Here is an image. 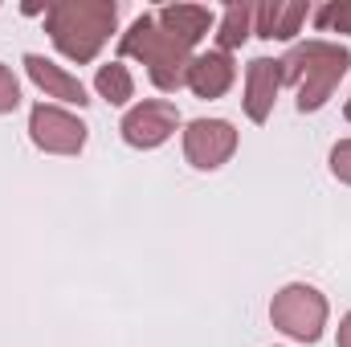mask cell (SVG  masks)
Masks as SVG:
<instances>
[{
  "mask_svg": "<svg viewBox=\"0 0 351 347\" xmlns=\"http://www.w3.org/2000/svg\"><path fill=\"white\" fill-rule=\"evenodd\" d=\"M29 74L41 82V86H49V90H58L62 98H70V102H86V94H82V86L78 82H70V78H62L58 70H49V62H41V58H29Z\"/></svg>",
  "mask_w": 351,
  "mask_h": 347,
  "instance_id": "obj_1",
  "label": "cell"
}]
</instances>
